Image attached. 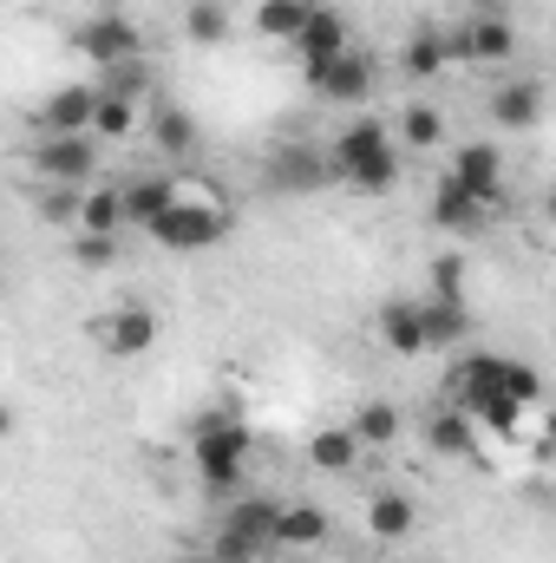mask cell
<instances>
[{
  "label": "cell",
  "instance_id": "obj_1",
  "mask_svg": "<svg viewBox=\"0 0 556 563\" xmlns=\"http://www.w3.org/2000/svg\"><path fill=\"white\" fill-rule=\"evenodd\" d=\"M400 151H407V144H400L393 125H380L374 112H360L354 125H341V139L327 144L334 184H347L354 197H393V190H400V170H407Z\"/></svg>",
  "mask_w": 556,
  "mask_h": 563
},
{
  "label": "cell",
  "instance_id": "obj_2",
  "mask_svg": "<svg viewBox=\"0 0 556 563\" xmlns=\"http://www.w3.org/2000/svg\"><path fill=\"white\" fill-rule=\"evenodd\" d=\"M230 230H236L230 197H223L210 177H184V184H177V203H170L144 236H151L157 250H170V256H197V250H216Z\"/></svg>",
  "mask_w": 556,
  "mask_h": 563
},
{
  "label": "cell",
  "instance_id": "obj_3",
  "mask_svg": "<svg viewBox=\"0 0 556 563\" xmlns=\"http://www.w3.org/2000/svg\"><path fill=\"white\" fill-rule=\"evenodd\" d=\"M249 452H256V439H249V426L236 413H197V426H190V465H197L210 498H236L243 492Z\"/></svg>",
  "mask_w": 556,
  "mask_h": 563
},
{
  "label": "cell",
  "instance_id": "obj_4",
  "mask_svg": "<svg viewBox=\"0 0 556 563\" xmlns=\"http://www.w3.org/2000/svg\"><path fill=\"white\" fill-rule=\"evenodd\" d=\"M438 400H445V407H458V413H471V420H478L491 400H511V354H485V347L458 354V361L445 367Z\"/></svg>",
  "mask_w": 556,
  "mask_h": 563
},
{
  "label": "cell",
  "instance_id": "obj_5",
  "mask_svg": "<svg viewBox=\"0 0 556 563\" xmlns=\"http://www.w3.org/2000/svg\"><path fill=\"white\" fill-rule=\"evenodd\" d=\"M26 170H33V184H73V190H86V184H99V139L92 132H46L26 151Z\"/></svg>",
  "mask_w": 556,
  "mask_h": 563
},
{
  "label": "cell",
  "instance_id": "obj_6",
  "mask_svg": "<svg viewBox=\"0 0 556 563\" xmlns=\"http://www.w3.org/2000/svg\"><path fill=\"white\" fill-rule=\"evenodd\" d=\"M263 184H269L276 197H314V190L334 184V157H327V144H314V139L276 144L269 164H263Z\"/></svg>",
  "mask_w": 556,
  "mask_h": 563
},
{
  "label": "cell",
  "instance_id": "obj_7",
  "mask_svg": "<svg viewBox=\"0 0 556 563\" xmlns=\"http://www.w3.org/2000/svg\"><path fill=\"white\" fill-rule=\"evenodd\" d=\"M157 334H164V321H157L151 301H119V308H105L92 321V341H99L105 361H138V354L157 347Z\"/></svg>",
  "mask_w": 556,
  "mask_h": 563
},
{
  "label": "cell",
  "instance_id": "obj_8",
  "mask_svg": "<svg viewBox=\"0 0 556 563\" xmlns=\"http://www.w3.org/2000/svg\"><path fill=\"white\" fill-rule=\"evenodd\" d=\"M347 53H354V40H347V13L314 0V13H308V26H301V40H294L301 79H308V86H321V79L334 73V59H347Z\"/></svg>",
  "mask_w": 556,
  "mask_h": 563
},
{
  "label": "cell",
  "instance_id": "obj_9",
  "mask_svg": "<svg viewBox=\"0 0 556 563\" xmlns=\"http://www.w3.org/2000/svg\"><path fill=\"white\" fill-rule=\"evenodd\" d=\"M445 40H452V66H504L518 53V26L504 13H465Z\"/></svg>",
  "mask_w": 556,
  "mask_h": 563
},
{
  "label": "cell",
  "instance_id": "obj_10",
  "mask_svg": "<svg viewBox=\"0 0 556 563\" xmlns=\"http://www.w3.org/2000/svg\"><path fill=\"white\" fill-rule=\"evenodd\" d=\"M79 59L92 66V73H112V66H132L144 59V33L125 20V13H92L86 26H79Z\"/></svg>",
  "mask_w": 556,
  "mask_h": 563
},
{
  "label": "cell",
  "instance_id": "obj_11",
  "mask_svg": "<svg viewBox=\"0 0 556 563\" xmlns=\"http://www.w3.org/2000/svg\"><path fill=\"white\" fill-rule=\"evenodd\" d=\"M544 112H551V86L537 79V73H504L498 86H491V125L498 132H537L544 125Z\"/></svg>",
  "mask_w": 556,
  "mask_h": 563
},
{
  "label": "cell",
  "instance_id": "obj_12",
  "mask_svg": "<svg viewBox=\"0 0 556 563\" xmlns=\"http://www.w3.org/2000/svg\"><path fill=\"white\" fill-rule=\"evenodd\" d=\"M281 505H288V498H276V492H236V498H223L216 531H230V538H243V544H256V551H276Z\"/></svg>",
  "mask_w": 556,
  "mask_h": 563
},
{
  "label": "cell",
  "instance_id": "obj_13",
  "mask_svg": "<svg viewBox=\"0 0 556 563\" xmlns=\"http://www.w3.org/2000/svg\"><path fill=\"white\" fill-rule=\"evenodd\" d=\"M314 92H321L327 106H341V112H367V106H374V92H380V59L354 46L347 59H334V73H327Z\"/></svg>",
  "mask_w": 556,
  "mask_h": 563
},
{
  "label": "cell",
  "instance_id": "obj_14",
  "mask_svg": "<svg viewBox=\"0 0 556 563\" xmlns=\"http://www.w3.org/2000/svg\"><path fill=\"white\" fill-rule=\"evenodd\" d=\"M92 119H99V86L73 79V86H53V92L40 99L33 139H46V132H92Z\"/></svg>",
  "mask_w": 556,
  "mask_h": 563
},
{
  "label": "cell",
  "instance_id": "obj_15",
  "mask_svg": "<svg viewBox=\"0 0 556 563\" xmlns=\"http://www.w3.org/2000/svg\"><path fill=\"white\" fill-rule=\"evenodd\" d=\"M374 334H380V347H387V354H400V361H419V354H432V334H425L419 295H393V301L374 314Z\"/></svg>",
  "mask_w": 556,
  "mask_h": 563
},
{
  "label": "cell",
  "instance_id": "obj_16",
  "mask_svg": "<svg viewBox=\"0 0 556 563\" xmlns=\"http://www.w3.org/2000/svg\"><path fill=\"white\" fill-rule=\"evenodd\" d=\"M360 525H367L374 544H407V538L419 531V498L413 492H400V485H380V492H367Z\"/></svg>",
  "mask_w": 556,
  "mask_h": 563
},
{
  "label": "cell",
  "instance_id": "obj_17",
  "mask_svg": "<svg viewBox=\"0 0 556 563\" xmlns=\"http://www.w3.org/2000/svg\"><path fill=\"white\" fill-rule=\"evenodd\" d=\"M432 223H438V230H458V236H478V230L491 223V203H485L478 190H465L452 170H438V177H432Z\"/></svg>",
  "mask_w": 556,
  "mask_h": 563
},
{
  "label": "cell",
  "instance_id": "obj_18",
  "mask_svg": "<svg viewBox=\"0 0 556 563\" xmlns=\"http://www.w3.org/2000/svg\"><path fill=\"white\" fill-rule=\"evenodd\" d=\"M445 170H452V177H458L465 190H478V197H485V203L498 210V197H504V151H498L491 139H471V144H458Z\"/></svg>",
  "mask_w": 556,
  "mask_h": 563
},
{
  "label": "cell",
  "instance_id": "obj_19",
  "mask_svg": "<svg viewBox=\"0 0 556 563\" xmlns=\"http://www.w3.org/2000/svg\"><path fill=\"white\" fill-rule=\"evenodd\" d=\"M327 538H334V518H327L314 498H288V505H281L276 551H321Z\"/></svg>",
  "mask_w": 556,
  "mask_h": 563
},
{
  "label": "cell",
  "instance_id": "obj_20",
  "mask_svg": "<svg viewBox=\"0 0 556 563\" xmlns=\"http://www.w3.org/2000/svg\"><path fill=\"white\" fill-rule=\"evenodd\" d=\"M79 230H92V236H119V230H132V210H125V177H99V184H86Z\"/></svg>",
  "mask_w": 556,
  "mask_h": 563
},
{
  "label": "cell",
  "instance_id": "obj_21",
  "mask_svg": "<svg viewBox=\"0 0 556 563\" xmlns=\"http://www.w3.org/2000/svg\"><path fill=\"white\" fill-rule=\"evenodd\" d=\"M478 432H485V426L471 420V413H458V407H445V400H438L432 420L419 426L425 452H438V459H471V452H478Z\"/></svg>",
  "mask_w": 556,
  "mask_h": 563
},
{
  "label": "cell",
  "instance_id": "obj_22",
  "mask_svg": "<svg viewBox=\"0 0 556 563\" xmlns=\"http://www.w3.org/2000/svg\"><path fill=\"white\" fill-rule=\"evenodd\" d=\"M400 73L407 79H438V73H452V40H445V26H432V20H419L413 33H407V46H400Z\"/></svg>",
  "mask_w": 556,
  "mask_h": 563
},
{
  "label": "cell",
  "instance_id": "obj_23",
  "mask_svg": "<svg viewBox=\"0 0 556 563\" xmlns=\"http://www.w3.org/2000/svg\"><path fill=\"white\" fill-rule=\"evenodd\" d=\"M360 452H367V445H360L354 426H314V432H308V465L327 472V478H347V472L360 465Z\"/></svg>",
  "mask_w": 556,
  "mask_h": 563
},
{
  "label": "cell",
  "instance_id": "obj_24",
  "mask_svg": "<svg viewBox=\"0 0 556 563\" xmlns=\"http://www.w3.org/2000/svg\"><path fill=\"white\" fill-rule=\"evenodd\" d=\"M177 184H184V177H164V170H132V177H125V210H132V230H151V223L177 203Z\"/></svg>",
  "mask_w": 556,
  "mask_h": 563
},
{
  "label": "cell",
  "instance_id": "obj_25",
  "mask_svg": "<svg viewBox=\"0 0 556 563\" xmlns=\"http://www.w3.org/2000/svg\"><path fill=\"white\" fill-rule=\"evenodd\" d=\"M144 139L157 144V157H190V151H197V119H190L184 106H170V99H151Z\"/></svg>",
  "mask_w": 556,
  "mask_h": 563
},
{
  "label": "cell",
  "instance_id": "obj_26",
  "mask_svg": "<svg viewBox=\"0 0 556 563\" xmlns=\"http://www.w3.org/2000/svg\"><path fill=\"white\" fill-rule=\"evenodd\" d=\"M144 125H151V106L119 99V92H99V119H92V139L99 144H132Z\"/></svg>",
  "mask_w": 556,
  "mask_h": 563
},
{
  "label": "cell",
  "instance_id": "obj_27",
  "mask_svg": "<svg viewBox=\"0 0 556 563\" xmlns=\"http://www.w3.org/2000/svg\"><path fill=\"white\" fill-rule=\"evenodd\" d=\"M419 314H425V334H432V354L438 347H458L471 334V301H445V295H419Z\"/></svg>",
  "mask_w": 556,
  "mask_h": 563
},
{
  "label": "cell",
  "instance_id": "obj_28",
  "mask_svg": "<svg viewBox=\"0 0 556 563\" xmlns=\"http://www.w3.org/2000/svg\"><path fill=\"white\" fill-rule=\"evenodd\" d=\"M308 13H314V0H256L249 26H256L263 40H281V46H294V40H301V26H308Z\"/></svg>",
  "mask_w": 556,
  "mask_h": 563
},
{
  "label": "cell",
  "instance_id": "obj_29",
  "mask_svg": "<svg viewBox=\"0 0 556 563\" xmlns=\"http://www.w3.org/2000/svg\"><path fill=\"white\" fill-rule=\"evenodd\" d=\"M393 132H400L407 151H438V144H445V112H438L432 99H407L400 119H393Z\"/></svg>",
  "mask_w": 556,
  "mask_h": 563
},
{
  "label": "cell",
  "instance_id": "obj_30",
  "mask_svg": "<svg viewBox=\"0 0 556 563\" xmlns=\"http://www.w3.org/2000/svg\"><path fill=\"white\" fill-rule=\"evenodd\" d=\"M347 426L360 432V445H367V452H387V445H400V432H407V420H400V407H393V400H360Z\"/></svg>",
  "mask_w": 556,
  "mask_h": 563
},
{
  "label": "cell",
  "instance_id": "obj_31",
  "mask_svg": "<svg viewBox=\"0 0 556 563\" xmlns=\"http://www.w3.org/2000/svg\"><path fill=\"white\" fill-rule=\"evenodd\" d=\"M184 33H190L197 46H223V40H230V7H223V0H190Z\"/></svg>",
  "mask_w": 556,
  "mask_h": 563
},
{
  "label": "cell",
  "instance_id": "obj_32",
  "mask_svg": "<svg viewBox=\"0 0 556 563\" xmlns=\"http://www.w3.org/2000/svg\"><path fill=\"white\" fill-rule=\"evenodd\" d=\"M33 203H40V217H46V223L79 230V203H86V190H73V184H40V190H33Z\"/></svg>",
  "mask_w": 556,
  "mask_h": 563
},
{
  "label": "cell",
  "instance_id": "obj_33",
  "mask_svg": "<svg viewBox=\"0 0 556 563\" xmlns=\"http://www.w3.org/2000/svg\"><path fill=\"white\" fill-rule=\"evenodd\" d=\"M73 263H79V269H92V276H105V269L119 263V236H92V230H73Z\"/></svg>",
  "mask_w": 556,
  "mask_h": 563
},
{
  "label": "cell",
  "instance_id": "obj_34",
  "mask_svg": "<svg viewBox=\"0 0 556 563\" xmlns=\"http://www.w3.org/2000/svg\"><path fill=\"white\" fill-rule=\"evenodd\" d=\"M99 92H119V99H138V106H151V73H144V59L99 73Z\"/></svg>",
  "mask_w": 556,
  "mask_h": 563
},
{
  "label": "cell",
  "instance_id": "obj_35",
  "mask_svg": "<svg viewBox=\"0 0 556 563\" xmlns=\"http://www.w3.org/2000/svg\"><path fill=\"white\" fill-rule=\"evenodd\" d=\"M432 295L465 301V256H438V263H432Z\"/></svg>",
  "mask_w": 556,
  "mask_h": 563
},
{
  "label": "cell",
  "instance_id": "obj_36",
  "mask_svg": "<svg viewBox=\"0 0 556 563\" xmlns=\"http://www.w3.org/2000/svg\"><path fill=\"white\" fill-rule=\"evenodd\" d=\"M210 551H216V563H263L269 558V551H256V544H243V538H230V531H216Z\"/></svg>",
  "mask_w": 556,
  "mask_h": 563
},
{
  "label": "cell",
  "instance_id": "obj_37",
  "mask_svg": "<svg viewBox=\"0 0 556 563\" xmlns=\"http://www.w3.org/2000/svg\"><path fill=\"white\" fill-rule=\"evenodd\" d=\"M511 0H465V13H504Z\"/></svg>",
  "mask_w": 556,
  "mask_h": 563
},
{
  "label": "cell",
  "instance_id": "obj_38",
  "mask_svg": "<svg viewBox=\"0 0 556 563\" xmlns=\"http://www.w3.org/2000/svg\"><path fill=\"white\" fill-rule=\"evenodd\" d=\"M177 563H216V551H190V558H177Z\"/></svg>",
  "mask_w": 556,
  "mask_h": 563
},
{
  "label": "cell",
  "instance_id": "obj_39",
  "mask_svg": "<svg viewBox=\"0 0 556 563\" xmlns=\"http://www.w3.org/2000/svg\"><path fill=\"white\" fill-rule=\"evenodd\" d=\"M544 217H551V223H556V184H551V197H544Z\"/></svg>",
  "mask_w": 556,
  "mask_h": 563
},
{
  "label": "cell",
  "instance_id": "obj_40",
  "mask_svg": "<svg viewBox=\"0 0 556 563\" xmlns=\"http://www.w3.org/2000/svg\"><path fill=\"white\" fill-rule=\"evenodd\" d=\"M400 563H419V558H400Z\"/></svg>",
  "mask_w": 556,
  "mask_h": 563
}]
</instances>
